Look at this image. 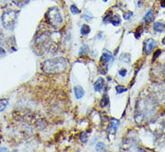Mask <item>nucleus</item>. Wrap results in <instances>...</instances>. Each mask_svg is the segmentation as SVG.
I'll use <instances>...</instances> for the list:
<instances>
[{
	"label": "nucleus",
	"instance_id": "nucleus-27",
	"mask_svg": "<svg viewBox=\"0 0 165 152\" xmlns=\"http://www.w3.org/2000/svg\"><path fill=\"white\" fill-rule=\"evenodd\" d=\"M161 50H157V51L155 52V56H154V55L153 60H155V59H156V58H157V57L159 56V55H160V53H161Z\"/></svg>",
	"mask_w": 165,
	"mask_h": 152
},
{
	"label": "nucleus",
	"instance_id": "nucleus-12",
	"mask_svg": "<svg viewBox=\"0 0 165 152\" xmlns=\"http://www.w3.org/2000/svg\"><path fill=\"white\" fill-rule=\"evenodd\" d=\"M153 27H154V30L157 33H161L165 29V25L161 22H155Z\"/></svg>",
	"mask_w": 165,
	"mask_h": 152
},
{
	"label": "nucleus",
	"instance_id": "nucleus-1",
	"mask_svg": "<svg viewBox=\"0 0 165 152\" xmlns=\"http://www.w3.org/2000/svg\"><path fill=\"white\" fill-rule=\"evenodd\" d=\"M55 34L56 33H41L35 40L37 48L44 52H55L58 48V39Z\"/></svg>",
	"mask_w": 165,
	"mask_h": 152
},
{
	"label": "nucleus",
	"instance_id": "nucleus-21",
	"mask_svg": "<svg viewBox=\"0 0 165 152\" xmlns=\"http://www.w3.org/2000/svg\"><path fill=\"white\" fill-rule=\"evenodd\" d=\"M87 140H88V135H87V133L84 132V133H82V134L80 135V141H81L82 142L85 143V142L87 141Z\"/></svg>",
	"mask_w": 165,
	"mask_h": 152
},
{
	"label": "nucleus",
	"instance_id": "nucleus-24",
	"mask_svg": "<svg viewBox=\"0 0 165 152\" xmlns=\"http://www.w3.org/2000/svg\"><path fill=\"white\" fill-rule=\"evenodd\" d=\"M118 74L120 75L121 77H125L126 74H127V70H126V68H123V70H120L118 71Z\"/></svg>",
	"mask_w": 165,
	"mask_h": 152
},
{
	"label": "nucleus",
	"instance_id": "nucleus-23",
	"mask_svg": "<svg viewBox=\"0 0 165 152\" xmlns=\"http://www.w3.org/2000/svg\"><path fill=\"white\" fill-rule=\"evenodd\" d=\"M88 50V47L86 46V45H84V46H83L82 48H81V50H80V52H79V54L81 55L82 53H85L86 51Z\"/></svg>",
	"mask_w": 165,
	"mask_h": 152
},
{
	"label": "nucleus",
	"instance_id": "nucleus-11",
	"mask_svg": "<svg viewBox=\"0 0 165 152\" xmlns=\"http://www.w3.org/2000/svg\"><path fill=\"white\" fill-rule=\"evenodd\" d=\"M74 95H76V97L77 99L82 98L83 96L84 95V88H83L81 86H76V87H74Z\"/></svg>",
	"mask_w": 165,
	"mask_h": 152
},
{
	"label": "nucleus",
	"instance_id": "nucleus-14",
	"mask_svg": "<svg viewBox=\"0 0 165 152\" xmlns=\"http://www.w3.org/2000/svg\"><path fill=\"white\" fill-rule=\"evenodd\" d=\"M110 23L114 25V26H118L121 23V19H120V16L118 15H115L114 16H111V19L110 21Z\"/></svg>",
	"mask_w": 165,
	"mask_h": 152
},
{
	"label": "nucleus",
	"instance_id": "nucleus-5",
	"mask_svg": "<svg viewBox=\"0 0 165 152\" xmlns=\"http://www.w3.org/2000/svg\"><path fill=\"white\" fill-rule=\"evenodd\" d=\"M19 12L16 10H7L2 15V23L7 30H13L16 24Z\"/></svg>",
	"mask_w": 165,
	"mask_h": 152
},
{
	"label": "nucleus",
	"instance_id": "nucleus-32",
	"mask_svg": "<svg viewBox=\"0 0 165 152\" xmlns=\"http://www.w3.org/2000/svg\"><path fill=\"white\" fill-rule=\"evenodd\" d=\"M103 1H105V2H106V1H107V0H103Z\"/></svg>",
	"mask_w": 165,
	"mask_h": 152
},
{
	"label": "nucleus",
	"instance_id": "nucleus-29",
	"mask_svg": "<svg viewBox=\"0 0 165 152\" xmlns=\"http://www.w3.org/2000/svg\"><path fill=\"white\" fill-rule=\"evenodd\" d=\"M160 2H161V6L162 7H165V0H160Z\"/></svg>",
	"mask_w": 165,
	"mask_h": 152
},
{
	"label": "nucleus",
	"instance_id": "nucleus-15",
	"mask_svg": "<svg viewBox=\"0 0 165 152\" xmlns=\"http://www.w3.org/2000/svg\"><path fill=\"white\" fill-rule=\"evenodd\" d=\"M90 32H91V28H90V26L87 25V24H83L82 28H81V34L82 35H86Z\"/></svg>",
	"mask_w": 165,
	"mask_h": 152
},
{
	"label": "nucleus",
	"instance_id": "nucleus-19",
	"mask_svg": "<svg viewBox=\"0 0 165 152\" xmlns=\"http://www.w3.org/2000/svg\"><path fill=\"white\" fill-rule=\"evenodd\" d=\"M116 90H117V93L118 94H122V93H124V92H127V87H123V86H117L116 87Z\"/></svg>",
	"mask_w": 165,
	"mask_h": 152
},
{
	"label": "nucleus",
	"instance_id": "nucleus-9",
	"mask_svg": "<svg viewBox=\"0 0 165 152\" xmlns=\"http://www.w3.org/2000/svg\"><path fill=\"white\" fill-rule=\"evenodd\" d=\"M118 124H119V121L115 119V118H112L111 121H110V127H109V132L111 134H114L116 132V131L118 130Z\"/></svg>",
	"mask_w": 165,
	"mask_h": 152
},
{
	"label": "nucleus",
	"instance_id": "nucleus-18",
	"mask_svg": "<svg viewBox=\"0 0 165 152\" xmlns=\"http://www.w3.org/2000/svg\"><path fill=\"white\" fill-rule=\"evenodd\" d=\"M70 11L73 15H78V13H80V10L78 9V7L76 5H71L70 6Z\"/></svg>",
	"mask_w": 165,
	"mask_h": 152
},
{
	"label": "nucleus",
	"instance_id": "nucleus-28",
	"mask_svg": "<svg viewBox=\"0 0 165 152\" xmlns=\"http://www.w3.org/2000/svg\"><path fill=\"white\" fill-rule=\"evenodd\" d=\"M5 54H6V50H5L2 47H0V57L4 56Z\"/></svg>",
	"mask_w": 165,
	"mask_h": 152
},
{
	"label": "nucleus",
	"instance_id": "nucleus-13",
	"mask_svg": "<svg viewBox=\"0 0 165 152\" xmlns=\"http://www.w3.org/2000/svg\"><path fill=\"white\" fill-rule=\"evenodd\" d=\"M144 21H145L147 23H151V22L154 20V9H153V8L150 9V10L146 13V15L144 16Z\"/></svg>",
	"mask_w": 165,
	"mask_h": 152
},
{
	"label": "nucleus",
	"instance_id": "nucleus-4",
	"mask_svg": "<svg viewBox=\"0 0 165 152\" xmlns=\"http://www.w3.org/2000/svg\"><path fill=\"white\" fill-rule=\"evenodd\" d=\"M46 19L48 23L54 29H58L63 24L64 18L62 12L58 7H51L46 13Z\"/></svg>",
	"mask_w": 165,
	"mask_h": 152
},
{
	"label": "nucleus",
	"instance_id": "nucleus-10",
	"mask_svg": "<svg viewBox=\"0 0 165 152\" xmlns=\"http://www.w3.org/2000/svg\"><path fill=\"white\" fill-rule=\"evenodd\" d=\"M104 86H105V81H104V79H103L102 77H99V78L95 81V83H94V89H95V91L101 92V91L103 89Z\"/></svg>",
	"mask_w": 165,
	"mask_h": 152
},
{
	"label": "nucleus",
	"instance_id": "nucleus-6",
	"mask_svg": "<svg viewBox=\"0 0 165 152\" xmlns=\"http://www.w3.org/2000/svg\"><path fill=\"white\" fill-rule=\"evenodd\" d=\"M154 99L160 103H165V85H159L154 90Z\"/></svg>",
	"mask_w": 165,
	"mask_h": 152
},
{
	"label": "nucleus",
	"instance_id": "nucleus-3",
	"mask_svg": "<svg viewBox=\"0 0 165 152\" xmlns=\"http://www.w3.org/2000/svg\"><path fill=\"white\" fill-rule=\"evenodd\" d=\"M154 102L155 100L154 99V97H148L140 101V104H138L140 107L138 111V116H136L137 121L138 120H140V121H144L146 117L150 116L151 114H153V112H154Z\"/></svg>",
	"mask_w": 165,
	"mask_h": 152
},
{
	"label": "nucleus",
	"instance_id": "nucleus-26",
	"mask_svg": "<svg viewBox=\"0 0 165 152\" xmlns=\"http://www.w3.org/2000/svg\"><path fill=\"white\" fill-rule=\"evenodd\" d=\"M29 1V0H17V1H16V3H17L16 5L18 6H20V4H22V5H24V4H26L27 2Z\"/></svg>",
	"mask_w": 165,
	"mask_h": 152
},
{
	"label": "nucleus",
	"instance_id": "nucleus-8",
	"mask_svg": "<svg viewBox=\"0 0 165 152\" xmlns=\"http://www.w3.org/2000/svg\"><path fill=\"white\" fill-rule=\"evenodd\" d=\"M157 45V43L154 40V39H147V40L145 41V52L146 54L151 53V51L154 49V47Z\"/></svg>",
	"mask_w": 165,
	"mask_h": 152
},
{
	"label": "nucleus",
	"instance_id": "nucleus-31",
	"mask_svg": "<svg viewBox=\"0 0 165 152\" xmlns=\"http://www.w3.org/2000/svg\"><path fill=\"white\" fill-rule=\"evenodd\" d=\"M164 72H165V66H164Z\"/></svg>",
	"mask_w": 165,
	"mask_h": 152
},
{
	"label": "nucleus",
	"instance_id": "nucleus-16",
	"mask_svg": "<svg viewBox=\"0 0 165 152\" xmlns=\"http://www.w3.org/2000/svg\"><path fill=\"white\" fill-rule=\"evenodd\" d=\"M109 102H110V100H109L108 95H107V94L103 95V97L101 98V102H100L101 107H105L107 104H109Z\"/></svg>",
	"mask_w": 165,
	"mask_h": 152
},
{
	"label": "nucleus",
	"instance_id": "nucleus-30",
	"mask_svg": "<svg viewBox=\"0 0 165 152\" xmlns=\"http://www.w3.org/2000/svg\"><path fill=\"white\" fill-rule=\"evenodd\" d=\"M162 43H163V44H165V37L162 39Z\"/></svg>",
	"mask_w": 165,
	"mask_h": 152
},
{
	"label": "nucleus",
	"instance_id": "nucleus-17",
	"mask_svg": "<svg viewBox=\"0 0 165 152\" xmlns=\"http://www.w3.org/2000/svg\"><path fill=\"white\" fill-rule=\"evenodd\" d=\"M8 104L7 99H0V112H3Z\"/></svg>",
	"mask_w": 165,
	"mask_h": 152
},
{
	"label": "nucleus",
	"instance_id": "nucleus-33",
	"mask_svg": "<svg viewBox=\"0 0 165 152\" xmlns=\"http://www.w3.org/2000/svg\"><path fill=\"white\" fill-rule=\"evenodd\" d=\"M0 139H1V134H0Z\"/></svg>",
	"mask_w": 165,
	"mask_h": 152
},
{
	"label": "nucleus",
	"instance_id": "nucleus-20",
	"mask_svg": "<svg viewBox=\"0 0 165 152\" xmlns=\"http://www.w3.org/2000/svg\"><path fill=\"white\" fill-rule=\"evenodd\" d=\"M105 148V144L103 142H99L96 145V150L97 151H102Z\"/></svg>",
	"mask_w": 165,
	"mask_h": 152
},
{
	"label": "nucleus",
	"instance_id": "nucleus-25",
	"mask_svg": "<svg viewBox=\"0 0 165 152\" xmlns=\"http://www.w3.org/2000/svg\"><path fill=\"white\" fill-rule=\"evenodd\" d=\"M4 39H5V36H4V33L3 31L0 29V43H2L4 41Z\"/></svg>",
	"mask_w": 165,
	"mask_h": 152
},
{
	"label": "nucleus",
	"instance_id": "nucleus-22",
	"mask_svg": "<svg viewBox=\"0 0 165 152\" xmlns=\"http://www.w3.org/2000/svg\"><path fill=\"white\" fill-rule=\"evenodd\" d=\"M133 12H131V11H127L125 13H124V19L125 20H128V19H130L132 16H133Z\"/></svg>",
	"mask_w": 165,
	"mask_h": 152
},
{
	"label": "nucleus",
	"instance_id": "nucleus-7",
	"mask_svg": "<svg viewBox=\"0 0 165 152\" xmlns=\"http://www.w3.org/2000/svg\"><path fill=\"white\" fill-rule=\"evenodd\" d=\"M113 60H114V59H113L112 55H111L110 52H108V53H103L102 56H101V60H100L101 63V64H104V65H108V64H111V65H112Z\"/></svg>",
	"mask_w": 165,
	"mask_h": 152
},
{
	"label": "nucleus",
	"instance_id": "nucleus-2",
	"mask_svg": "<svg viewBox=\"0 0 165 152\" xmlns=\"http://www.w3.org/2000/svg\"><path fill=\"white\" fill-rule=\"evenodd\" d=\"M68 67V61L63 57H57L45 60L42 64V70L47 74H57L65 71Z\"/></svg>",
	"mask_w": 165,
	"mask_h": 152
}]
</instances>
